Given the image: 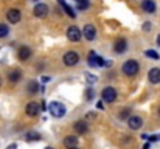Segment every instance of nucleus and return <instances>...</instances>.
Instances as JSON below:
<instances>
[{
    "label": "nucleus",
    "instance_id": "1",
    "mask_svg": "<svg viewBox=\"0 0 160 149\" xmlns=\"http://www.w3.org/2000/svg\"><path fill=\"white\" fill-rule=\"evenodd\" d=\"M121 70H123V73H124L126 76H135V75L138 73V70H140V65H138V62H137L135 59H128V61L123 64Z\"/></svg>",
    "mask_w": 160,
    "mask_h": 149
},
{
    "label": "nucleus",
    "instance_id": "2",
    "mask_svg": "<svg viewBox=\"0 0 160 149\" xmlns=\"http://www.w3.org/2000/svg\"><path fill=\"white\" fill-rule=\"evenodd\" d=\"M48 110H50V113L53 115L54 118H62V117L67 113V109H65V106H64L62 102H58V101L50 102V106H48Z\"/></svg>",
    "mask_w": 160,
    "mask_h": 149
},
{
    "label": "nucleus",
    "instance_id": "3",
    "mask_svg": "<svg viewBox=\"0 0 160 149\" xmlns=\"http://www.w3.org/2000/svg\"><path fill=\"white\" fill-rule=\"evenodd\" d=\"M62 62L64 65L67 67H75L78 62H79V54L76 51H67L64 56H62Z\"/></svg>",
    "mask_w": 160,
    "mask_h": 149
},
{
    "label": "nucleus",
    "instance_id": "4",
    "mask_svg": "<svg viewBox=\"0 0 160 149\" xmlns=\"http://www.w3.org/2000/svg\"><path fill=\"white\" fill-rule=\"evenodd\" d=\"M81 37H82V34H81V30H79L78 27L72 25V27L67 28V39H68L70 42H79Z\"/></svg>",
    "mask_w": 160,
    "mask_h": 149
},
{
    "label": "nucleus",
    "instance_id": "5",
    "mask_svg": "<svg viewBox=\"0 0 160 149\" xmlns=\"http://www.w3.org/2000/svg\"><path fill=\"white\" fill-rule=\"evenodd\" d=\"M87 62H89V65H90L92 68H95V67H104V59L100 57L95 51H90V53H89Z\"/></svg>",
    "mask_w": 160,
    "mask_h": 149
},
{
    "label": "nucleus",
    "instance_id": "6",
    "mask_svg": "<svg viewBox=\"0 0 160 149\" xmlns=\"http://www.w3.org/2000/svg\"><path fill=\"white\" fill-rule=\"evenodd\" d=\"M101 99L104 102H113L117 99V90L113 87H104L101 92Z\"/></svg>",
    "mask_w": 160,
    "mask_h": 149
},
{
    "label": "nucleus",
    "instance_id": "7",
    "mask_svg": "<svg viewBox=\"0 0 160 149\" xmlns=\"http://www.w3.org/2000/svg\"><path fill=\"white\" fill-rule=\"evenodd\" d=\"M6 19H8L9 23H17V22L22 19L20 9H17V8H9V9L6 11Z\"/></svg>",
    "mask_w": 160,
    "mask_h": 149
},
{
    "label": "nucleus",
    "instance_id": "8",
    "mask_svg": "<svg viewBox=\"0 0 160 149\" xmlns=\"http://www.w3.org/2000/svg\"><path fill=\"white\" fill-rule=\"evenodd\" d=\"M87 41H95L97 39V28H95V25H90V23H87L84 28H82V33H81Z\"/></svg>",
    "mask_w": 160,
    "mask_h": 149
},
{
    "label": "nucleus",
    "instance_id": "9",
    "mask_svg": "<svg viewBox=\"0 0 160 149\" xmlns=\"http://www.w3.org/2000/svg\"><path fill=\"white\" fill-rule=\"evenodd\" d=\"M25 112H27L28 117H38L39 112H41V106H39V102H36V101H30V102L27 104V107H25Z\"/></svg>",
    "mask_w": 160,
    "mask_h": 149
},
{
    "label": "nucleus",
    "instance_id": "10",
    "mask_svg": "<svg viewBox=\"0 0 160 149\" xmlns=\"http://www.w3.org/2000/svg\"><path fill=\"white\" fill-rule=\"evenodd\" d=\"M128 126H129V129H132V131H137V129H140V127L143 126V120H142V117L131 115V117L128 118Z\"/></svg>",
    "mask_w": 160,
    "mask_h": 149
},
{
    "label": "nucleus",
    "instance_id": "11",
    "mask_svg": "<svg viewBox=\"0 0 160 149\" xmlns=\"http://www.w3.org/2000/svg\"><path fill=\"white\" fill-rule=\"evenodd\" d=\"M33 14H34L36 17H39V19L45 17V16L48 14V6H47V3H38V5L34 6V9H33Z\"/></svg>",
    "mask_w": 160,
    "mask_h": 149
},
{
    "label": "nucleus",
    "instance_id": "12",
    "mask_svg": "<svg viewBox=\"0 0 160 149\" xmlns=\"http://www.w3.org/2000/svg\"><path fill=\"white\" fill-rule=\"evenodd\" d=\"M126 50H128V42H126L124 37H120V39L115 41V44H113V51L115 53L123 54V53H126Z\"/></svg>",
    "mask_w": 160,
    "mask_h": 149
},
{
    "label": "nucleus",
    "instance_id": "13",
    "mask_svg": "<svg viewBox=\"0 0 160 149\" xmlns=\"http://www.w3.org/2000/svg\"><path fill=\"white\" fill-rule=\"evenodd\" d=\"M148 79H149L151 84H159L160 82V68H157V67L151 68L149 73H148Z\"/></svg>",
    "mask_w": 160,
    "mask_h": 149
},
{
    "label": "nucleus",
    "instance_id": "14",
    "mask_svg": "<svg viewBox=\"0 0 160 149\" xmlns=\"http://www.w3.org/2000/svg\"><path fill=\"white\" fill-rule=\"evenodd\" d=\"M142 8H143V11L145 12H148V14H152V12H156V2L154 0H143L142 2Z\"/></svg>",
    "mask_w": 160,
    "mask_h": 149
},
{
    "label": "nucleus",
    "instance_id": "15",
    "mask_svg": "<svg viewBox=\"0 0 160 149\" xmlns=\"http://www.w3.org/2000/svg\"><path fill=\"white\" fill-rule=\"evenodd\" d=\"M64 146H65L67 149L78 148V137H75V135H68V137H65V138H64Z\"/></svg>",
    "mask_w": 160,
    "mask_h": 149
},
{
    "label": "nucleus",
    "instance_id": "16",
    "mask_svg": "<svg viewBox=\"0 0 160 149\" xmlns=\"http://www.w3.org/2000/svg\"><path fill=\"white\" fill-rule=\"evenodd\" d=\"M17 56H19V59L20 61H27V59H30V56H31V48L30 47H20L19 48V53H17Z\"/></svg>",
    "mask_w": 160,
    "mask_h": 149
},
{
    "label": "nucleus",
    "instance_id": "17",
    "mask_svg": "<svg viewBox=\"0 0 160 149\" xmlns=\"http://www.w3.org/2000/svg\"><path fill=\"white\" fill-rule=\"evenodd\" d=\"M73 129L78 132V134H87V131H89V127H87V123L86 121H76L75 124H73Z\"/></svg>",
    "mask_w": 160,
    "mask_h": 149
},
{
    "label": "nucleus",
    "instance_id": "18",
    "mask_svg": "<svg viewBox=\"0 0 160 149\" xmlns=\"http://www.w3.org/2000/svg\"><path fill=\"white\" fill-rule=\"evenodd\" d=\"M58 3H59V5H61V6L64 8V11H65V12H67V14H68V16H70L72 19H75V17H76V14H75L73 8H72V6H70V5H68V3H67L65 0H58Z\"/></svg>",
    "mask_w": 160,
    "mask_h": 149
},
{
    "label": "nucleus",
    "instance_id": "19",
    "mask_svg": "<svg viewBox=\"0 0 160 149\" xmlns=\"http://www.w3.org/2000/svg\"><path fill=\"white\" fill-rule=\"evenodd\" d=\"M8 79H9L11 82L20 81V79H22V72H20V70H12V72H9V73H8Z\"/></svg>",
    "mask_w": 160,
    "mask_h": 149
},
{
    "label": "nucleus",
    "instance_id": "20",
    "mask_svg": "<svg viewBox=\"0 0 160 149\" xmlns=\"http://www.w3.org/2000/svg\"><path fill=\"white\" fill-rule=\"evenodd\" d=\"M145 56H148V57H151V59H156V61L160 59V54L156 50H145Z\"/></svg>",
    "mask_w": 160,
    "mask_h": 149
},
{
    "label": "nucleus",
    "instance_id": "21",
    "mask_svg": "<svg viewBox=\"0 0 160 149\" xmlns=\"http://www.w3.org/2000/svg\"><path fill=\"white\" fill-rule=\"evenodd\" d=\"M28 92H30V93H38V92H39V84H38L36 81L28 82Z\"/></svg>",
    "mask_w": 160,
    "mask_h": 149
},
{
    "label": "nucleus",
    "instance_id": "22",
    "mask_svg": "<svg viewBox=\"0 0 160 149\" xmlns=\"http://www.w3.org/2000/svg\"><path fill=\"white\" fill-rule=\"evenodd\" d=\"M8 34H9V27L6 23H0V39L6 37Z\"/></svg>",
    "mask_w": 160,
    "mask_h": 149
},
{
    "label": "nucleus",
    "instance_id": "23",
    "mask_svg": "<svg viewBox=\"0 0 160 149\" xmlns=\"http://www.w3.org/2000/svg\"><path fill=\"white\" fill-rule=\"evenodd\" d=\"M27 140H28V142H33V140L38 142V140H41V135H39L38 132H28V134H27Z\"/></svg>",
    "mask_w": 160,
    "mask_h": 149
},
{
    "label": "nucleus",
    "instance_id": "24",
    "mask_svg": "<svg viewBox=\"0 0 160 149\" xmlns=\"http://www.w3.org/2000/svg\"><path fill=\"white\" fill-rule=\"evenodd\" d=\"M84 75H86V79H87V82H89V84L97 82V76H95V75H92V73H89V72H87V73H84Z\"/></svg>",
    "mask_w": 160,
    "mask_h": 149
},
{
    "label": "nucleus",
    "instance_id": "25",
    "mask_svg": "<svg viewBox=\"0 0 160 149\" xmlns=\"http://www.w3.org/2000/svg\"><path fill=\"white\" fill-rule=\"evenodd\" d=\"M86 97H87L89 101L95 99V92H93V89H92V87H87V90H86Z\"/></svg>",
    "mask_w": 160,
    "mask_h": 149
},
{
    "label": "nucleus",
    "instance_id": "26",
    "mask_svg": "<svg viewBox=\"0 0 160 149\" xmlns=\"http://www.w3.org/2000/svg\"><path fill=\"white\" fill-rule=\"evenodd\" d=\"M89 8V2H84V3H78V9H87Z\"/></svg>",
    "mask_w": 160,
    "mask_h": 149
},
{
    "label": "nucleus",
    "instance_id": "27",
    "mask_svg": "<svg viewBox=\"0 0 160 149\" xmlns=\"http://www.w3.org/2000/svg\"><path fill=\"white\" fill-rule=\"evenodd\" d=\"M129 112H131L129 109L123 110V112H121V115H120V118H129Z\"/></svg>",
    "mask_w": 160,
    "mask_h": 149
},
{
    "label": "nucleus",
    "instance_id": "28",
    "mask_svg": "<svg viewBox=\"0 0 160 149\" xmlns=\"http://www.w3.org/2000/svg\"><path fill=\"white\" fill-rule=\"evenodd\" d=\"M143 30H146V31H151V22H146V23L143 25Z\"/></svg>",
    "mask_w": 160,
    "mask_h": 149
},
{
    "label": "nucleus",
    "instance_id": "29",
    "mask_svg": "<svg viewBox=\"0 0 160 149\" xmlns=\"http://www.w3.org/2000/svg\"><path fill=\"white\" fill-rule=\"evenodd\" d=\"M6 149H17V145H16V143H11V145H9Z\"/></svg>",
    "mask_w": 160,
    "mask_h": 149
},
{
    "label": "nucleus",
    "instance_id": "30",
    "mask_svg": "<svg viewBox=\"0 0 160 149\" xmlns=\"http://www.w3.org/2000/svg\"><path fill=\"white\" fill-rule=\"evenodd\" d=\"M42 81H44V82H48L50 78H48V76H42Z\"/></svg>",
    "mask_w": 160,
    "mask_h": 149
},
{
    "label": "nucleus",
    "instance_id": "31",
    "mask_svg": "<svg viewBox=\"0 0 160 149\" xmlns=\"http://www.w3.org/2000/svg\"><path fill=\"white\" fill-rule=\"evenodd\" d=\"M142 149H149V143H145V145H143V148Z\"/></svg>",
    "mask_w": 160,
    "mask_h": 149
},
{
    "label": "nucleus",
    "instance_id": "32",
    "mask_svg": "<svg viewBox=\"0 0 160 149\" xmlns=\"http://www.w3.org/2000/svg\"><path fill=\"white\" fill-rule=\"evenodd\" d=\"M156 42H157V45H159V47H160V34H159V36H157V39H156Z\"/></svg>",
    "mask_w": 160,
    "mask_h": 149
},
{
    "label": "nucleus",
    "instance_id": "33",
    "mask_svg": "<svg viewBox=\"0 0 160 149\" xmlns=\"http://www.w3.org/2000/svg\"><path fill=\"white\" fill-rule=\"evenodd\" d=\"M76 3H84V2H89V0H75Z\"/></svg>",
    "mask_w": 160,
    "mask_h": 149
},
{
    "label": "nucleus",
    "instance_id": "34",
    "mask_svg": "<svg viewBox=\"0 0 160 149\" xmlns=\"http://www.w3.org/2000/svg\"><path fill=\"white\" fill-rule=\"evenodd\" d=\"M45 149H53V148H52V146H47V148H45Z\"/></svg>",
    "mask_w": 160,
    "mask_h": 149
},
{
    "label": "nucleus",
    "instance_id": "35",
    "mask_svg": "<svg viewBox=\"0 0 160 149\" xmlns=\"http://www.w3.org/2000/svg\"><path fill=\"white\" fill-rule=\"evenodd\" d=\"M70 149H79V148H70Z\"/></svg>",
    "mask_w": 160,
    "mask_h": 149
},
{
    "label": "nucleus",
    "instance_id": "36",
    "mask_svg": "<svg viewBox=\"0 0 160 149\" xmlns=\"http://www.w3.org/2000/svg\"><path fill=\"white\" fill-rule=\"evenodd\" d=\"M159 113H160V109H159Z\"/></svg>",
    "mask_w": 160,
    "mask_h": 149
}]
</instances>
